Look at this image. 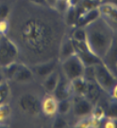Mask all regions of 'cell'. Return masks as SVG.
I'll use <instances>...</instances> for the list:
<instances>
[{
	"label": "cell",
	"instance_id": "cell-1",
	"mask_svg": "<svg viewBox=\"0 0 117 128\" xmlns=\"http://www.w3.org/2000/svg\"><path fill=\"white\" fill-rule=\"evenodd\" d=\"M85 30L87 33L86 42L89 50L99 58H102L110 46L116 39L115 30L100 17L85 27Z\"/></svg>",
	"mask_w": 117,
	"mask_h": 128
},
{
	"label": "cell",
	"instance_id": "cell-2",
	"mask_svg": "<svg viewBox=\"0 0 117 128\" xmlns=\"http://www.w3.org/2000/svg\"><path fill=\"white\" fill-rule=\"evenodd\" d=\"M19 58V48L16 43L8 35L0 38V68L17 62Z\"/></svg>",
	"mask_w": 117,
	"mask_h": 128
},
{
	"label": "cell",
	"instance_id": "cell-3",
	"mask_svg": "<svg viewBox=\"0 0 117 128\" xmlns=\"http://www.w3.org/2000/svg\"><path fill=\"white\" fill-rule=\"evenodd\" d=\"M94 71L95 82L103 91L109 93L113 87L117 86L116 75H114L102 62L94 66Z\"/></svg>",
	"mask_w": 117,
	"mask_h": 128
},
{
	"label": "cell",
	"instance_id": "cell-4",
	"mask_svg": "<svg viewBox=\"0 0 117 128\" xmlns=\"http://www.w3.org/2000/svg\"><path fill=\"white\" fill-rule=\"evenodd\" d=\"M60 68L62 70L63 76L70 81L82 77L85 69L84 64L81 62L77 53L60 61Z\"/></svg>",
	"mask_w": 117,
	"mask_h": 128
},
{
	"label": "cell",
	"instance_id": "cell-5",
	"mask_svg": "<svg viewBox=\"0 0 117 128\" xmlns=\"http://www.w3.org/2000/svg\"><path fill=\"white\" fill-rule=\"evenodd\" d=\"M18 107L24 114L36 117L41 113V99L33 93H24L19 97Z\"/></svg>",
	"mask_w": 117,
	"mask_h": 128
},
{
	"label": "cell",
	"instance_id": "cell-6",
	"mask_svg": "<svg viewBox=\"0 0 117 128\" xmlns=\"http://www.w3.org/2000/svg\"><path fill=\"white\" fill-rule=\"evenodd\" d=\"M100 18L105 21L113 30L116 32L117 24V7L113 3H102L98 5Z\"/></svg>",
	"mask_w": 117,
	"mask_h": 128
},
{
	"label": "cell",
	"instance_id": "cell-7",
	"mask_svg": "<svg viewBox=\"0 0 117 128\" xmlns=\"http://www.w3.org/2000/svg\"><path fill=\"white\" fill-rule=\"evenodd\" d=\"M71 101H72V109L71 110L73 111V114L75 116L82 118V117L91 115L93 108H94V104L88 101L84 96L74 95Z\"/></svg>",
	"mask_w": 117,
	"mask_h": 128
},
{
	"label": "cell",
	"instance_id": "cell-8",
	"mask_svg": "<svg viewBox=\"0 0 117 128\" xmlns=\"http://www.w3.org/2000/svg\"><path fill=\"white\" fill-rule=\"evenodd\" d=\"M53 95L58 101L71 98L73 95L71 81L68 80L66 77H64L63 75H60L59 79H58V84L53 91Z\"/></svg>",
	"mask_w": 117,
	"mask_h": 128
},
{
	"label": "cell",
	"instance_id": "cell-9",
	"mask_svg": "<svg viewBox=\"0 0 117 128\" xmlns=\"http://www.w3.org/2000/svg\"><path fill=\"white\" fill-rule=\"evenodd\" d=\"M101 61L114 75L117 74V45L116 39L110 46L108 50L105 52Z\"/></svg>",
	"mask_w": 117,
	"mask_h": 128
},
{
	"label": "cell",
	"instance_id": "cell-10",
	"mask_svg": "<svg viewBox=\"0 0 117 128\" xmlns=\"http://www.w3.org/2000/svg\"><path fill=\"white\" fill-rule=\"evenodd\" d=\"M58 101L54 95H46L41 100V113L46 117H54L58 114Z\"/></svg>",
	"mask_w": 117,
	"mask_h": 128
},
{
	"label": "cell",
	"instance_id": "cell-11",
	"mask_svg": "<svg viewBox=\"0 0 117 128\" xmlns=\"http://www.w3.org/2000/svg\"><path fill=\"white\" fill-rule=\"evenodd\" d=\"M56 68H57V62L55 60H50L47 62L34 64L30 68H31L34 76H37L38 78L44 80L50 73H52L54 70H56Z\"/></svg>",
	"mask_w": 117,
	"mask_h": 128
},
{
	"label": "cell",
	"instance_id": "cell-12",
	"mask_svg": "<svg viewBox=\"0 0 117 128\" xmlns=\"http://www.w3.org/2000/svg\"><path fill=\"white\" fill-rule=\"evenodd\" d=\"M99 17H100V15H99L98 7L95 8V9L84 10L80 14L75 27L85 28L88 25H90L91 23H93L94 21H95L96 19H98Z\"/></svg>",
	"mask_w": 117,
	"mask_h": 128
},
{
	"label": "cell",
	"instance_id": "cell-13",
	"mask_svg": "<svg viewBox=\"0 0 117 128\" xmlns=\"http://www.w3.org/2000/svg\"><path fill=\"white\" fill-rule=\"evenodd\" d=\"M34 77L35 76L32 72L31 68L27 66V64L20 63L19 68L16 74L14 75L12 81L19 84H27V82H31L34 80Z\"/></svg>",
	"mask_w": 117,
	"mask_h": 128
},
{
	"label": "cell",
	"instance_id": "cell-14",
	"mask_svg": "<svg viewBox=\"0 0 117 128\" xmlns=\"http://www.w3.org/2000/svg\"><path fill=\"white\" fill-rule=\"evenodd\" d=\"M59 61L66 59L68 57L76 54V48L74 46V43L71 37H67L62 41L61 45L59 46Z\"/></svg>",
	"mask_w": 117,
	"mask_h": 128
},
{
	"label": "cell",
	"instance_id": "cell-15",
	"mask_svg": "<svg viewBox=\"0 0 117 128\" xmlns=\"http://www.w3.org/2000/svg\"><path fill=\"white\" fill-rule=\"evenodd\" d=\"M101 90L102 89L98 86V84L95 82H87V88H86L84 97L95 105V104L98 101L100 97Z\"/></svg>",
	"mask_w": 117,
	"mask_h": 128
},
{
	"label": "cell",
	"instance_id": "cell-16",
	"mask_svg": "<svg viewBox=\"0 0 117 128\" xmlns=\"http://www.w3.org/2000/svg\"><path fill=\"white\" fill-rule=\"evenodd\" d=\"M76 53L79 57L81 62L83 63L84 66H95L102 62L101 58H99L97 55H95L91 50L79 51V52H76Z\"/></svg>",
	"mask_w": 117,
	"mask_h": 128
},
{
	"label": "cell",
	"instance_id": "cell-17",
	"mask_svg": "<svg viewBox=\"0 0 117 128\" xmlns=\"http://www.w3.org/2000/svg\"><path fill=\"white\" fill-rule=\"evenodd\" d=\"M59 73L57 70H54L52 73H50L47 77H45L43 80V87L46 92L48 93H53L55 88L57 86L59 79Z\"/></svg>",
	"mask_w": 117,
	"mask_h": 128
},
{
	"label": "cell",
	"instance_id": "cell-18",
	"mask_svg": "<svg viewBox=\"0 0 117 128\" xmlns=\"http://www.w3.org/2000/svg\"><path fill=\"white\" fill-rule=\"evenodd\" d=\"M71 87H72L73 95L84 96L87 88V81L83 77L74 79L71 81Z\"/></svg>",
	"mask_w": 117,
	"mask_h": 128
},
{
	"label": "cell",
	"instance_id": "cell-19",
	"mask_svg": "<svg viewBox=\"0 0 117 128\" xmlns=\"http://www.w3.org/2000/svg\"><path fill=\"white\" fill-rule=\"evenodd\" d=\"M19 66H20V63L14 62V63H11V64L1 68V71H2V74H3V77H4L6 81L13 79L14 75L16 74V72H17V70L19 68Z\"/></svg>",
	"mask_w": 117,
	"mask_h": 128
},
{
	"label": "cell",
	"instance_id": "cell-20",
	"mask_svg": "<svg viewBox=\"0 0 117 128\" xmlns=\"http://www.w3.org/2000/svg\"><path fill=\"white\" fill-rule=\"evenodd\" d=\"M11 109L7 102L0 104V125L6 124L10 117Z\"/></svg>",
	"mask_w": 117,
	"mask_h": 128
},
{
	"label": "cell",
	"instance_id": "cell-21",
	"mask_svg": "<svg viewBox=\"0 0 117 128\" xmlns=\"http://www.w3.org/2000/svg\"><path fill=\"white\" fill-rule=\"evenodd\" d=\"M72 109V101L71 99L59 100L58 102V114L66 115Z\"/></svg>",
	"mask_w": 117,
	"mask_h": 128
},
{
	"label": "cell",
	"instance_id": "cell-22",
	"mask_svg": "<svg viewBox=\"0 0 117 128\" xmlns=\"http://www.w3.org/2000/svg\"><path fill=\"white\" fill-rule=\"evenodd\" d=\"M71 38L74 41L84 42L87 40V33H86L85 28L82 27H76L73 30Z\"/></svg>",
	"mask_w": 117,
	"mask_h": 128
},
{
	"label": "cell",
	"instance_id": "cell-23",
	"mask_svg": "<svg viewBox=\"0 0 117 128\" xmlns=\"http://www.w3.org/2000/svg\"><path fill=\"white\" fill-rule=\"evenodd\" d=\"M10 94V88L8 82L5 80L2 82H0V104L6 102Z\"/></svg>",
	"mask_w": 117,
	"mask_h": 128
},
{
	"label": "cell",
	"instance_id": "cell-24",
	"mask_svg": "<svg viewBox=\"0 0 117 128\" xmlns=\"http://www.w3.org/2000/svg\"><path fill=\"white\" fill-rule=\"evenodd\" d=\"M55 119L53 122L52 126L56 128H64L68 126V122L67 120L64 118V115L57 114L56 116H54Z\"/></svg>",
	"mask_w": 117,
	"mask_h": 128
},
{
	"label": "cell",
	"instance_id": "cell-25",
	"mask_svg": "<svg viewBox=\"0 0 117 128\" xmlns=\"http://www.w3.org/2000/svg\"><path fill=\"white\" fill-rule=\"evenodd\" d=\"M91 116L93 118H95V120H99V122H102L104 118L106 117V112L101 106H95V105H94V108H93V111L91 113Z\"/></svg>",
	"mask_w": 117,
	"mask_h": 128
},
{
	"label": "cell",
	"instance_id": "cell-26",
	"mask_svg": "<svg viewBox=\"0 0 117 128\" xmlns=\"http://www.w3.org/2000/svg\"><path fill=\"white\" fill-rule=\"evenodd\" d=\"M10 28L9 19H0V34L1 35H8Z\"/></svg>",
	"mask_w": 117,
	"mask_h": 128
},
{
	"label": "cell",
	"instance_id": "cell-27",
	"mask_svg": "<svg viewBox=\"0 0 117 128\" xmlns=\"http://www.w3.org/2000/svg\"><path fill=\"white\" fill-rule=\"evenodd\" d=\"M103 124V127L105 128H115L116 127V118H110V117H105L104 120L101 122Z\"/></svg>",
	"mask_w": 117,
	"mask_h": 128
},
{
	"label": "cell",
	"instance_id": "cell-28",
	"mask_svg": "<svg viewBox=\"0 0 117 128\" xmlns=\"http://www.w3.org/2000/svg\"><path fill=\"white\" fill-rule=\"evenodd\" d=\"M10 14V8L8 5L1 4L0 5V19H7L9 18Z\"/></svg>",
	"mask_w": 117,
	"mask_h": 128
},
{
	"label": "cell",
	"instance_id": "cell-29",
	"mask_svg": "<svg viewBox=\"0 0 117 128\" xmlns=\"http://www.w3.org/2000/svg\"><path fill=\"white\" fill-rule=\"evenodd\" d=\"M106 117L110 118H116V101H113L111 106L109 107L108 113L106 114Z\"/></svg>",
	"mask_w": 117,
	"mask_h": 128
},
{
	"label": "cell",
	"instance_id": "cell-30",
	"mask_svg": "<svg viewBox=\"0 0 117 128\" xmlns=\"http://www.w3.org/2000/svg\"><path fill=\"white\" fill-rule=\"evenodd\" d=\"M30 3L36 5V6H41V7H48V4L46 0H28ZM49 8V7H48Z\"/></svg>",
	"mask_w": 117,
	"mask_h": 128
},
{
	"label": "cell",
	"instance_id": "cell-31",
	"mask_svg": "<svg viewBox=\"0 0 117 128\" xmlns=\"http://www.w3.org/2000/svg\"><path fill=\"white\" fill-rule=\"evenodd\" d=\"M57 1L58 0H46V2H47L49 8H55V5L57 3Z\"/></svg>",
	"mask_w": 117,
	"mask_h": 128
},
{
	"label": "cell",
	"instance_id": "cell-32",
	"mask_svg": "<svg viewBox=\"0 0 117 128\" xmlns=\"http://www.w3.org/2000/svg\"><path fill=\"white\" fill-rule=\"evenodd\" d=\"M3 81H5V79L3 77V74H2V71H1V68H0V82H2Z\"/></svg>",
	"mask_w": 117,
	"mask_h": 128
},
{
	"label": "cell",
	"instance_id": "cell-33",
	"mask_svg": "<svg viewBox=\"0 0 117 128\" xmlns=\"http://www.w3.org/2000/svg\"><path fill=\"white\" fill-rule=\"evenodd\" d=\"M62 1H64V2H66V3L69 4V1H70V0H62ZM69 6H70V4H69Z\"/></svg>",
	"mask_w": 117,
	"mask_h": 128
},
{
	"label": "cell",
	"instance_id": "cell-34",
	"mask_svg": "<svg viewBox=\"0 0 117 128\" xmlns=\"http://www.w3.org/2000/svg\"><path fill=\"white\" fill-rule=\"evenodd\" d=\"M1 36H2V35H1V34H0V38H1Z\"/></svg>",
	"mask_w": 117,
	"mask_h": 128
}]
</instances>
